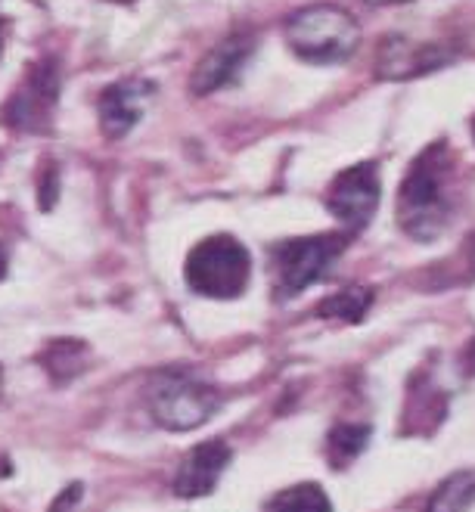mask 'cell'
Instances as JSON below:
<instances>
[{"instance_id": "obj_1", "label": "cell", "mask_w": 475, "mask_h": 512, "mask_svg": "<svg viewBox=\"0 0 475 512\" xmlns=\"http://www.w3.org/2000/svg\"><path fill=\"white\" fill-rule=\"evenodd\" d=\"M451 159L444 146H432L410 165L401 193L398 215L401 227L417 239H435L444 230V218L451 212V202L444 196V177H448Z\"/></svg>"}, {"instance_id": "obj_7", "label": "cell", "mask_w": 475, "mask_h": 512, "mask_svg": "<svg viewBox=\"0 0 475 512\" xmlns=\"http://www.w3.org/2000/svg\"><path fill=\"white\" fill-rule=\"evenodd\" d=\"M227 463H230V447L224 441L215 438V441L196 444L174 475V494L184 497V500H196V497L212 494L221 472L227 469Z\"/></svg>"}, {"instance_id": "obj_9", "label": "cell", "mask_w": 475, "mask_h": 512, "mask_svg": "<svg viewBox=\"0 0 475 512\" xmlns=\"http://www.w3.org/2000/svg\"><path fill=\"white\" fill-rule=\"evenodd\" d=\"M252 47H255V41L249 35H233V38L221 41L215 50H209V56H205L193 72V81H190L193 94L205 97V94H212V90L230 84L233 75L240 72V66L249 59Z\"/></svg>"}, {"instance_id": "obj_8", "label": "cell", "mask_w": 475, "mask_h": 512, "mask_svg": "<svg viewBox=\"0 0 475 512\" xmlns=\"http://www.w3.org/2000/svg\"><path fill=\"white\" fill-rule=\"evenodd\" d=\"M153 94V84L143 78H125L103 90L100 97V125L106 137H125L143 115L146 97Z\"/></svg>"}, {"instance_id": "obj_15", "label": "cell", "mask_w": 475, "mask_h": 512, "mask_svg": "<svg viewBox=\"0 0 475 512\" xmlns=\"http://www.w3.org/2000/svg\"><path fill=\"white\" fill-rule=\"evenodd\" d=\"M469 503H475V478L457 475L432 497L429 512H463Z\"/></svg>"}, {"instance_id": "obj_5", "label": "cell", "mask_w": 475, "mask_h": 512, "mask_svg": "<svg viewBox=\"0 0 475 512\" xmlns=\"http://www.w3.org/2000/svg\"><path fill=\"white\" fill-rule=\"evenodd\" d=\"M221 398L218 391L193 376L171 373L162 376L150 391V410L156 423L171 432H190L202 426L205 419H212Z\"/></svg>"}, {"instance_id": "obj_13", "label": "cell", "mask_w": 475, "mask_h": 512, "mask_svg": "<svg viewBox=\"0 0 475 512\" xmlns=\"http://www.w3.org/2000/svg\"><path fill=\"white\" fill-rule=\"evenodd\" d=\"M84 345L81 342H69V339H63V342H53L44 354H41V364L47 367V373L56 379V382H63V379H72V376H78L81 373V367H84Z\"/></svg>"}, {"instance_id": "obj_11", "label": "cell", "mask_w": 475, "mask_h": 512, "mask_svg": "<svg viewBox=\"0 0 475 512\" xmlns=\"http://www.w3.org/2000/svg\"><path fill=\"white\" fill-rule=\"evenodd\" d=\"M264 512H333V503L323 494L320 485L305 481V485L286 488L277 497L267 500Z\"/></svg>"}, {"instance_id": "obj_17", "label": "cell", "mask_w": 475, "mask_h": 512, "mask_svg": "<svg viewBox=\"0 0 475 512\" xmlns=\"http://www.w3.org/2000/svg\"><path fill=\"white\" fill-rule=\"evenodd\" d=\"M4 270H7V255H4V249H0V277H4Z\"/></svg>"}, {"instance_id": "obj_16", "label": "cell", "mask_w": 475, "mask_h": 512, "mask_svg": "<svg viewBox=\"0 0 475 512\" xmlns=\"http://www.w3.org/2000/svg\"><path fill=\"white\" fill-rule=\"evenodd\" d=\"M78 494H81V485H72L69 491H63V494H59V503H56V506H53L50 512H63L66 506L72 509V506L78 503Z\"/></svg>"}, {"instance_id": "obj_4", "label": "cell", "mask_w": 475, "mask_h": 512, "mask_svg": "<svg viewBox=\"0 0 475 512\" xmlns=\"http://www.w3.org/2000/svg\"><path fill=\"white\" fill-rule=\"evenodd\" d=\"M345 249V236L320 233V236H299L274 249V270H277V292L283 298L302 292L320 283L336 258Z\"/></svg>"}, {"instance_id": "obj_18", "label": "cell", "mask_w": 475, "mask_h": 512, "mask_svg": "<svg viewBox=\"0 0 475 512\" xmlns=\"http://www.w3.org/2000/svg\"><path fill=\"white\" fill-rule=\"evenodd\" d=\"M370 4H401V0H370Z\"/></svg>"}, {"instance_id": "obj_19", "label": "cell", "mask_w": 475, "mask_h": 512, "mask_svg": "<svg viewBox=\"0 0 475 512\" xmlns=\"http://www.w3.org/2000/svg\"><path fill=\"white\" fill-rule=\"evenodd\" d=\"M0 385H4V373H0Z\"/></svg>"}, {"instance_id": "obj_20", "label": "cell", "mask_w": 475, "mask_h": 512, "mask_svg": "<svg viewBox=\"0 0 475 512\" xmlns=\"http://www.w3.org/2000/svg\"><path fill=\"white\" fill-rule=\"evenodd\" d=\"M472 128H475V125H472Z\"/></svg>"}, {"instance_id": "obj_14", "label": "cell", "mask_w": 475, "mask_h": 512, "mask_svg": "<svg viewBox=\"0 0 475 512\" xmlns=\"http://www.w3.org/2000/svg\"><path fill=\"white\" fill-rule=\"evenodd\" d=\"M370 289H345L339 295H333L330 301H323V305L317 308L320 317H330V320H345V323H358L367 308H370Z\"/></svg>"}, {"instance_id": "obj_10", "label": "cell", "mask_w": 475, "mask_h": 512, "mask_svg": "<svg viewBox=\"0 0 475 512\" xmlns=\"http://www.w3.org/2000/svg\"><path fill=\"white\" fill-rule=\"evenodd\" d=\"M53 97H56V75L50 69L32 75V81H28L10 103V109H16V118H13L16 128H41L47 109L53 106Z\"/></svg>"}, {"instance_id": "obj_6", "label": "cell", "mask_w": 475, "mask_h": 512, "mask_svg": "<svg viewBox=\"0 0 475 512\" xmlns=\"http://www.w3.org/2000/svg\"><path fill=\"white\" fill-rule=\"evenodd\" d=\"M379 174L373 162L354 165L348 171H342L333 184L330 193H326V208L351 230H361L379 205Z\"/></svg>"}, {"instance_id": "obj_12", "label": "cell", "mask_w": 475, "mask_h": 512, "mask_svg": "<svg viewBox=\"0 0 475 512\" xmlns=\"http://www.w3.org/2000/svg\"><path fill=\"white\" fill-rule=\"evenodd\" d=\"M370 441V429L367 426H354V423H342L330 432L326 438V457L336 469H345L354 457L361 454Z\"/></svg>"}, {"instance_id": "obj_3", "label": "cell", "mask_w": 475, "mask_h": 512, "mask_svg": "<svg viewBox=\"0 0 475 512\" xmlns=\"http://www.w3.org/2000/svg\"><path fill=\"white\" fill-rule=\"evenodd\" d=\"M252 258L243 243L218 233L202 239L187 258V283L205 298H236L249 286Z\"/></svg>"}, {"instance_id": "obj_2", "label": "cell", "mask_w": 475, "mask_h": 512, "mask_svg": "<svg viewBox=\"0 0 475 512\" xmlns=\"http://www.w3.org/2000/svg\"><path fill=\"white\" fill-rule=\"evenodd\" d=\"M286 44L292 53L317 66H336L358 50L361 28L354 16L333 4L305 7L286 22Z\"/></svg>"}]
</instances>
